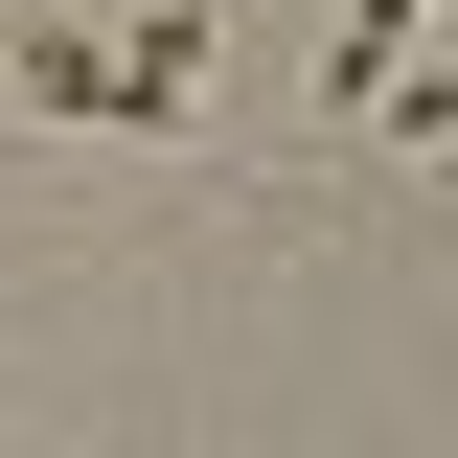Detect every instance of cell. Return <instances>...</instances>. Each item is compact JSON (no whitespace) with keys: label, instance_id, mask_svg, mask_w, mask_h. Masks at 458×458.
Here are the masks:
<instances>
[{"label":"cell","instance_id":"cell-1","mask_svg":"<svg viewBox=\"0 0 458 458\" xmlns=\"http://www.w3.org/2000/svg\"><path fill=\"white\" fill-rule=\"evenodd\" d=\"M436 23H458V0H344V23H321V114H390Z\"/></svg>","mask_w":458,"mask_h":458},{"label":"cell","instance_id":"cell-2","mask_svg":"<svg viewBox=\"0 0 458 458\" xmlns=\"http://www.w3.org/2000/svg\"><path fill=\"white\" fill-rule=\"evenodd\" d=\"M207 92V0H138V23H114V114H183Z\"/></svg>","mask_w":458,"mask_h":458},{"label":"cell","instance_id":"cell-3","mask_svg":"<svg viewBox=\"0 0 458 458\" xmlns=\"http://www.w3.org/2000/svg\"><path fill=\"white\" fill-rule=\"evenodd\" d=\"M23 92H47V114H114V23H23Z\"/></svg>","mask_w":458,"mask_h":458},{"label":"cell","instance_id":"cell-4","mask_svg":"<svg viewBox=\"0 0 458 458\" xmlns=\"http://www.w3.org/2000/svg\"><path fill=\"white\" fill-rule=\"evenodd\" d=\"M367 138H412V161H436V138H458V23H436V47H412V92L367 114Z\"/></svg>","mask_w":458,"mask_h":458}]
</instances>
